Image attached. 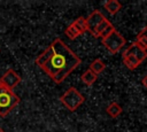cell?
<instances>
[{
    "label": "cell",
    "instance_id": "cell-6",
    "mask_svg": "<svg viewBox=\"0 0 147 132\" xmlns=\"http://www.w3.org/2000/svg\"><path fill=\"white\" fill-rule=\"evenodd\" d=\"M126 55H133V56L141 63V62L147 57V52L144 51L142 48H140L137 42H133L131 46H129V47L122 53V56H126Z\"/></svg>",
    "mask_w": 147,
    "mask_h": 132
},
{
    "label": "cell",
    "instance_id": "cell-4",
    "mask_svg": "<svg viewBox=\"0 0 147 132\" xmlns=\"http://www.w3.org/2000/svg\"><path fill=\"white\" fill-rule=\"evenodd\" d=\"M126 44L125 38L116 30H114L109 36L102 39V45L113 54H116L119 52V49Z\"/></svg>",
    "mask_w": 147,
    "mask_h": 132
},
{
    "label": "cell",
    "instance_id": "cell-16",
    "mask_svg": "<svg viewBox=\"0 0 147 132\" xmlns=\"http://www.w3.org/2000/svg\"><path fill=\"white\" fill-rule=\"evenodd\" d=\"M136 42L138 44V46L140 48H142L144 51L147 52V38H137Z\"/></svg>",
    "mask_w": 147,
    "mask_h": 132
},
{
    "label": "cell",
    "instance_id": "cell-21",
    "mask_svg": "<svg viewBox=\"0 0 147 132\" xmlns=\"http://www.w3.org/2000/svg\"><path fill=\"white\" fill-rule=\"evenodd\" d=\"M0 132H5V131H3V130H2L1 127H0Z\"/></svg>",
    "mask_w": 147,
    "mask_h": 132
},
{
    "label": "cell",
    "instance_id": "cell-7",
    "mask_svg": "<svg viewBox=\"0 0 147 132\" xmlns=\"http://www.w3.org/2000/svg\"><path fill=\"white\" fill-rule=\"evenodd\" d=\"M103 18H106V17H105V15H103L100 10H93V11L88 15V17L86 18V24H87L88 31L92 33L93 30L101 23V21H102Z\"/></svg>",
    "mask_w": 147,
    "mask_h": 132
},
{
    "label": "cell",
    "instance_id": "cell-5",
    "mask_svg": "<svg viewBox=\"0 0 147 132\" xmlns=\"http://www.w3.org/2000/svg\"><path fill=\"white\" fill-rule=\"evenodd\" d=\"M2 87L13 91L20 83H21V77L20 75L14 70V69H8L0 78Z\"/></svg>",
    "mask_w": 147,
    "mask_h": 132
},
{
    "label": "cell",
    "instance_id": "cell-19",
    "mask_svg": "<svg viewBox=\"0 0 147 132\" xmlns=\"http://www.w3.org/2000/svg\"><path fill=\"white\" fill-rule=\"evenodd\" d=\"M141 83H142V85H144V87L145 88H147V75L142 78V80H141Z\"/></svg>",
    "mask_w": 147,
    "mask_h": 132
},
{
    "label": "cell",
    "instance_id": "cell-8",
    "mask_svg": "<svg viewBox=\"0 0 147 132\" xmlns=\"http://www.w3.org/2000/svg\"><path fill=\"white\" fill-rule=\"evenodd\" d=\"M105 9L110 14V15H115L117 11H119V9L122 8V3L117 0H108L105 2L103 5Z\"/></svg>",
    "mask_w": 147,
    "mask_h": 132
},
{
    "label": "cell",
    "instance_id": "cell-2",
    "mask_svg": "<svg viewBox=\"0 0 147 132\" xmlns=\"http://www.w3.org/2000/svg\"><path fill=\"white\" fill-rule=\"evenodd\" d=\"M61 103L70 111L77 110L85 101L84 95L75 87H69L60 98Z\"/></svg>",
    "mask_w": 147,
    "mask_h": 132
},
{
    "label": "cell",
    "instance_id": "cell-20",
    "mask_svg": "<svg viewBox=\"0 0 147 132\" xmlns=\"http://www.w3.org/2000/svg\"><path fill=\"white\" fill-rule=\"evenodd\" d=\"M2 87V84H1V80H0V88Z\"/></svg>",
    "mask_w": 147,
    "mask_h": 132
},
{
    "label": "cell",
    "instance_id": "cell-15",
    "mask_svg": "<svg viewBox=\"0 0 147 132\" xmlns=\"http://www.w3.org/2000/svg\"><path fill=\"white\" fill-rule=\"evenodd\" d=\"M65 36L70 39H76L78 36H80L79 31L77 30V28L74 25V23H71L67 29H65Z\"/></svg>",
    "mask_w": 147,
    "mask_h": 132
},
{
    "label": "cell",
    "instance_id": "cell-3",
    "mask_svg": "<svg viewBox=\"0 0 147 132\" xmlns=\"http://www.w3.org/2000/svg\"><path fill=\"white\" fill-rule=\"evenodd\" d=\"M18 103L20 98L13 91L5 87L0 88V116H7Z\"/></svg>",
    "mask_w": 147,
    "mask_h": 132
},
{
    "label": "cell",
    "instance_id": "cell-10",
    "mask_svg": "<svg viewBox=\"0 0 147 132\" xmlns=\"http://www.w3.org/2000/svg\"><path fill=\"white\" fill-rule=\"evenodd\" d=\"M123 62L125 64V67L130 70H134L136 68H138L141 63L133 56V55H126V56H123Z\"/></svg>",
    "mask_w": 147,
    "mask_h": 132
},
{
    "label": "cell",
    "instance_id": "cell-13",
    "mask_svg": "<svg viewBox=\"0 0 147 132\" xmlns=\"http://www.w3.org/2000/svg\"><path fill=\"white\" fill-rule=\"evenodd\" d=\"M111 23H110V21L108 20V18H103L102 21H101V23L93 30V32H92V34L95 37V38H99V37H101V34H102V32L105 31V29L107 28V26H109Z\"/></svg>",
    "mask_w": 147,
    "mask_h": 132
},
{
    "label": "cell",
    "instance_id": "cell-9",
    "mask_svg": "<svg viewBox=\"0 0 147 132\" xmlns=\"http://www.w3.org/2000/svg\"><path fill=\"white\" fill-rule=\"evenodd\" d=\"M122 107L117 103V102H111L108 107H107V109H106V111H107V114L110 116V117H113V118H116V117H118L121 114H122Z\"/></svg>",
    "mask_w": 147,
    "mask_h": 132
},
{
    "label": "cell",
    "instance_id": "cell-17",
    "mask_svg": "<svg viewBox=\"0 0 147 132\" xmlns=\"http://www.w3.org/2000/svg\"><path fill=\"white\" fill-rule=\"evenodd\" d=\"M114 30H116V29L114 28V25H113V24H110L109 26H107V28L105 29V31H103V32H102V34H101V38H102V39H103V38H106V37H107V36H109Z\"/></svg>",
    "mask_w": 147,
    "mask_h": 132
},
{
    "label": "cell",
    "instance_id": "cell-14",
    "mask_svg": "<svg viewBox=\"0 0 147 132\" xmlns=\"http://www.w3.org/2000/svg\"><path fill=\"white\" fill-rule=\"evenodd\" d=\"M72 23H74V25L77 28V30L79 31L80 34H83V33H85L86 31H88L87 24H86V18H85V17H78V18H77L76 21H74Z\"/></svg>",
    "mask_w": 147,
    "mask_h": 132
},
{
    "label": "cell",
    "instance_id": "cell-1",
    "mask_svg": "<svg viewBox=\"0 0 147 132\" xmlns=\"http://www.w3.org/2000/svg\"><path fill=\"white\" fill-rule=\"evenodd\" d=\"M36 64L55 84H61L80 64L79 56L60 38H56L37 59Z\"/></svg>",
    "mask_w": 147,
    "mask_h": 132
},
{
    "label": "cell",
    "instance_id": "cell-12",
    "mask_svg": "<svg viewBox=\"0 0 147 132\" xmlns=\"http://www.w3.org/2000/svg\"><path fill=\"white\" fill-rule=\"evenodd\" d=\"M92 72H94L95 75L98 73H101L105 69H106V64L103 61H101L100 59H95L91 64H90V68H88Z\"/></svg>",
    "mask_w": 147,
    "mask_h": 132
},
{
    "label": "cell",
    "instance_id": "cell-18",
    "mask_svg": "<svg viewBox=\"0 0 147 132\" xmlns=\"http://www.w3.org/2000/svg\"><path fill=\"white\" fill-rule=\"evenodd\" d=\"M137 38H147V26H145L137 36Z\"/></svg>",
    "mask_w": 147,
    "mask_h": 132
},
{
    "label": "cell",
    "instance_id": "cell-11",
    "mask_svg": "<svg viewBox=\"0 0 147 132\" xmlns=\"http://www.w3.org/2000/svg\"><path fill=\"white\" fill-rule=\"evenodd\" d=\"M82 81L85 84V85H87V86H90V85H92L93 83H95V80L98 79V75H95L94 72H92L90 69H87L83 75H82Z\"/></svg>",
    "mask_w": 147,
    "mask_h": 132
}]
</instances>
